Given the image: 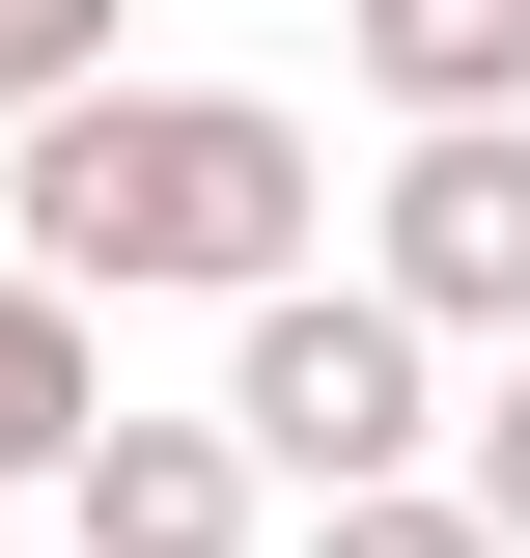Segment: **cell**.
<instances>
[{"label":"cell","mask_w":530,"mask_h":558,"mask_svg":"<svg viewBox=\"0 0 530 558\" xmlns=\"http://www.w3.org/2000/svg\"><path fill=\"white\" fill-rule=\"evenodd\" d=\"M447 447H474V502H503V531H530V336H503V391H474Z\"/></svg>","instance_id":"obj_9"},{"label":"cell","mask_w":530,"mask_h":558,"mask_svg":"<svg viewBox=\"0 0 530 558\" xmlns=\"http://www.w3.org/2000/svg\"><path fill=\"white\" fill-rule=\"evenodd\" d=\"M57 84H112V0H0V140L57 112Z\"/></svg>","instance_id":"obj_8"},{"label":"cell","mask_w":530,"mask_h":558,"mask_svg":"<svg viewBox=\"0 0 530 558\" xmlns=\"http://www.w3.org/2000/svg\"><path fill=\"white\" fill-rule=\"evenodd\" d=\"M84 418H112L84 279H57V252H0V502H57V475H84Z\"/></svg>","instance_id":"obj_5"},{"label":"cell","mask_w":530,"mask_h":558,"mask_svg":"<svg viewBox=\"0 0 530 558\" xmlns=\"http://www.w3.org/2000/svg\"><path fill=\"white\" fill-rule=\"evenodd\" d=\"M0 196H28V252L84 279V307H279L308 279V223H335V168H308V112L279 84H57V112L0 140Z\"/></svg>","instance_id":"obj_1"},{"label":"cell","mask_w":530,"mask_h":558,"mask_svg":"<svg viewBox=\"0 0 530 558\" xmlns=\"http://www.w3.org/2000/svg\"><path fill=\"white\" fill-rule=\"evenodd\" d=\"M335 57L392 112H530V0H335Z\"/></svg>","instance_id":"obj_6"},{"label":"cell","mask_w":530,"mask_h":558,"mask_svg":"<svg viewBox=\"0 0 530 558\" xmlns=\"http://www.w3.org/2000/svg\"><path fill=\"white\" fill-rule=\"evenodd\" d=\"M224 418L279 447V502H363L447 447V307H392V279H279V307H224Z\"/></svg>","instance_id":"obj_2"},{"label":"cell","mask_w":530,"mask_h":558,"mask_svg":"<svg viewBox=\"0 0 530 558\" xmlns=\"http://www.w3.org/2000/svg\"><path fill=\"white\" fill-rule=\"evenodd\" d=\"M279 447L252 418H84V475H57V558H252Z\"/></svg>","instance_id":"obj_4"},{"label":"cell","mask_w":530,"mask_h":558,"mask_svg":"<svg viewBox=\"0 0 530 558\" xmlns=\"http://www.w3.org/2000/svg\"><path fill=\"white\" fill-rule=\"evenodd\" d=\"M308 558H530V531L474 475H363V502H308Z\"/></svg>","instance_id":"obj_7"},{"label":"cell","mask_w":530,"mask_h":558,"mask_svg":"<svg viewBox=\"0 0 530 558\" xmlns=\"http://www.w3.org/2000/svg\"><path fill=\"white\" fill-rule=\"evenodd\" d=\"M363 279H392V307H447V336H530V112H392Z\"/></svg>","instance_id":"obj_3"}]
</instances>
